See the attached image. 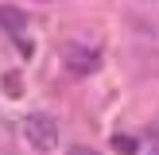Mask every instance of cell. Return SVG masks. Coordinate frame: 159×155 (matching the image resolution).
Listing matches in <instances>:
<instances>
[{"mask_svg": "<svg viewBox=\"0 0 159 155\" xmlns=\"http://www.w3.org/2000/svg\"><path fill=\"white\" fill-rule=\"evenodd\" d=\"M113 147L124 151V155H132V151H136V136H113Z\"/></svg>", "mask_w": 159, "mask_h": 155, "instance_id": "obj_4", "label": "cell"}, {"mask_svg": "<svg viewBox=\"0 0 159 155\" xmlns=\"http://www.w3.org/2000/svg\"><path fill=\"white\" fill-rule=\"evenodd\" d=\"M0 23H4V27L12 31L16 39L27 31V20H23V12H16V8H0Z\"/></svg>", "mask_w": 159, "mask_h": 155, "instance_id": "obj_3", "label": "cell"}, {"mask_svg": "<svg viewBox=\"0 0 159 155\" xmlns=\"http://www.w3.org/2000/svg\"><path fill=\"white\" fill-rule=\"evenodd\" d=\"M62 58H66V70L78 74V78L97 70V51H89V46H74V43H70L66 51H62Z\"/></svg>", "mask_w": 159, "mask_h": 155, "instance_id": "obj_2", "label": "cell"}, {"mask_svg": "<svg viewBox=\"0 0 159 155\" xmlns=\"http://www.w3.org/2000/svg\"><path fill=\"white\" fill-rule=\"evenodd\" d=\"M70 155H93V151H89V147H74Z\"/></svg>", "mask_w": 159, "mask_h": 155, "instance_id": "obj_5", "label": "cell"}, {"mask_svg": "<svg viewBox=\"0 0 159 155\" xmlns=\"http://www.w3.org/2000/svg\"><path fill=\"white\" fill-rule=\"evenodd\" d=\"M23 140H27L35 151H54L58 147V124H54V116L47 113H31L27 120H23Z\"/></svg>", "mask_w": 159, "mask_h": 155, "instance_id": "obj_1", "label": "cell"}]
</instances>
